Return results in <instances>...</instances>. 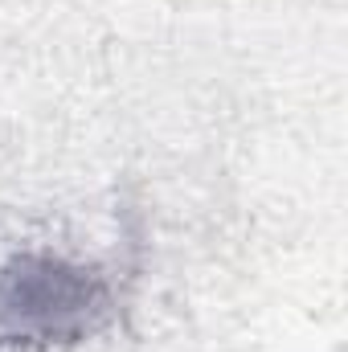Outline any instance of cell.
I'll list each match as a JSON object with an SVG mask.
<instances>
[{"mask_svg": "<svg viewBox=\"0 0 348 352\" xmlns=\"http://www.w3.org/2000/svg\"><path fill=\"white\" fill-rule=\"evenodd\" d=\"M115 316V287L90 263L29 246L0 263V344L58 352L98 336Z\"/></svg>", "mask_w": 348, "mask_h": 352, "instance_id": "1", "label": "cell"}]
</instances>
